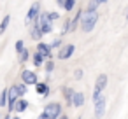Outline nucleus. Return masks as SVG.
<instances>
[{
  "instance_id": "f257e3e1",
  "label": "nucleus",
  "mask_w": 128,
  "mask_h": 119,
  "mask_svg": "<svg viewBox=\"0 0 128 119\" xmlns=\"http://www.w3.org/2000/svg\"><path fill=\"white\" fill-rule=\"evenodd\" d=\"M96 19H98V14L96 12H90V11H81V28L82 32H91L96 25Z\"/></svg>"
},
{
  "instance_id": "f03ea898",
  "label": "nucleus",
  "mask_w": 128,
  "mask_h": 119,
  "mask_svg": "<svg viewBox=\"0 0 128 119\" xmlns=\"http://www.w3.org/2000/svg\"><path fill=\"white\" fill-rule=\"evenodd\" d=\"M42 114L46 116V119H58L62 114V105L60 103H48Z\"/></svg>"
},
{
  "instance_id": "7ed1b4c3",
  "label": "nucleus",
  "mask_w": 128,
  "mask_h": 119,
  "mask_svg": "<svg viewBox=\"0 0 128 119\" xmlns=\"http://www.w3.org/2000/svg\"><path fill=\"white\" fill-rule=\"evenodd\" d=\"M37 26H39V30L42 32V35H44V33L48 35V33H51V32H53V23L49 21L48 12L40 14V18H39V25H37Z\"/></svg>"
},
{
  "instance_id": "20e7f679",
  "label": "nucleus",
  "mask_w": 128,
  "mask_h": 119,
  "mask_svg": "<svg viewBox=\"0 0 128 119\" xmlns=\"http://www.w3.org/2000/svg\"><path fill=\"white\" fill-rule=\"evenodd\" d=\"M105 86H107V75H105V74H102V75H98V79H96V82H95V89H93V100H96V98L102 95V91L105 89Z\"/></svg>"
},
{
  "instance_id": "39448f33",
  "label": "nucleus",
  "mask_w": 128,
  "mask_h": 119,
  "mask_svg": "<svg viewBox=\"0 0 128 119\" xmlns=\"http://www.w3.org/2000/svg\"><path fill=\"white\" fill-rule=\"evenodd\" d=\"M74 51H76V46H74V44H67V46L60 47V51H58V60H68V58L74 54Z\"/></svg>"
},
{
  "instance_id": "423d86ee",
  "label": "nucleus",
  "mask_w": 128,
  "mask_h": 119,
  "mask_svg": "<svg viewBox=\"0 0 128 119\" xmlns=\"http://www.w3.org/2000/svg\"><path fill=\"white\" fill-rule=\"evenodd\" d=\"M104 114H105V98L100 95V96L95 100V116L100 119Z\"/></svg>"
},
{
  "instance_id": "0eeeda50",
  "label": "nucleus",
  "mask_w": 128,
  "mask_h": 119,
  "mask_svg": "<svg viewBox=\"0 0 128 119\" xmlns=\"http://www.w3.org/2000/svg\"><path fill=\"white\" fill-rule=\"evenodd\" d=\"M21 79H23V84H37V74L32 70H23Z\"/></svg>"
},
{
  "instance_id": "6e6552de",
  "label": "nucleus",
  "mask_w": 128,
  "mask_h": 119,
  "mask_svg": "<svg viewBox=\"0 0 128 119\" xmlns=\"http://www.w3.org/2000/svg\"><path fill=\"white\" fill-rule=\"evenodd\" d=\"M39 9H40V4H32V7L28 9V12H26V23H30L32 19H35L37 18V14H39Z\"/></svg>"
},
{
  "instance_id": "1a4fd4ad",
  "label": "nucleus",
  "mask_w": 128,
  "mask_h": 119,
  "mask_svg": "<svg viewBox=\"0 0 128 119\" xmlns=\"http://www.w3.org/2000/svg\"><path fill=\"white\" fill-rule=\"evenodd\" d=\"M82 103H84V95H82V93H79V91H77V93H74V95H72V98H70V105H74V107H81Z\"/></svg>"
},
{
  "instance_id": "9d476101",
  "label": "nucleus",
  "mask_w": 128,
  "mask_h": 119,
  "mask_svg": "<svg viewBox=\"0 0 128 119\" xmlns=\"http://www.w3.org/2000/svg\"><path fill=\"white\" fill-rule=\"evenodd\" d=\"M37 53H39L42 58H48V56H49V53H51V47H49V44H44V42H40V44L37 46Z\"/></svg>"
},
{
  "instance_id": "9b49d317",
  "label": "nucleus",
  "mask_w": 128,
  "mask_h": 119,
  "mask_svg": "<svg viewBox=\"0 0 128 119\" xmlns=\"http://www.w3.org/2000/svg\"><path fill=\"white\" fill-rule=\"evenodd\" d=\"M26 109H28V102H26V100H23V98H21V100H16V103H14V110H16L18 114L25 112Z\"/></svg>"
},
{
  "instance_id": "f8f14e48",
  "label": "nucleus",
  "mask_w": 128,
  "mask_h": 119,
  "mask_svg": "<svg viewBox=\"0 0 128 119\" xmlns=\"http://www.w3.org/2000/svg\"><path fill=\"white\" fill-rule=\"evenodd\" d=\"M37 86V93L39 95H49V88H48V84H35Z\"/></svg>"
},
{
  "instance_id": "ddd939ff",
  "label": "nucleus",
  "mask_w": 128,
  "mask_h": 119,
  "mask_svg": "<svg viewBox=\"0 0 128 119\" xmlns=\"http://www.w3.org/2000/svg\"><path fill=\"white\" fill-rule=\"evenodd\" d=\"M9 23H11V16H6V18H4V21L0 23V35H2V33H4V32L7 30Z\"/></svg>"
},
{
  "instance_id": "4468645a",
  "label": "nucleus",
  "mask_w": 128,
  "mask_h": 119,
  "mask_svg": "<svg viewBox=\"0 0 128 119\" xmlns=\"http://www.w3.org/2000/svg\"><path fill=\"white\" fill-rule=\"evenodd\" d=\"M74 7H76V0H65V4H63L65 11H74Z\"/></svg>"
},
{
  "instance_id": "2eb2a0df",
  "label": "nucleus",
  "mask_w": 128,
  "mask_h": 119,
  "mask_svg": "<svg viewBox=\"0 0 128 119\" xmlns=\"http://www.w3.org/2000/svg\"><path fill=\"white\" fill-rule=\"evenodd\" d=\"M6 105H7V89L0 93V107H6Z\"/></svg>"
},
{
  "instance_id": "dca6fc26",
  "label": "nucleus",
  "mask_w": 128,
  "mask_h": 119,
  "mask_svg": "<svg viewBox=\"0 0 128 119\" xmlns=\"http://www.w3.org/2000/svg\"><path fill=\"white\" fill-rule=\"evenodd\" d=\"M40 37H42V32H40V30H39V26L35 25V26H34V30H32V39H35V40H39Z\"/></svg>"
},
{
  "instance_id": "f3484780",
  "label": "nucleus",
  "mask_w": 128,
  "mask_h": 119,
  "mask_svg": "<svg viewBox=\"0 0 128 119\" xmlns=\"http://www.w3.org/2000/svg\"><path fill=\"white\" fill-rule=\"evenodd\" d=\"M96 7H98V2H96V0H91V2L88 4V7H86V11H90V12H96Z\"/></svg>"
},
{
  "instance_id": "a211bd4d",
  "label": "nucleus",
  "mask_w": 128,
  "mask_h": 119,
  "mask_svg": "<svg viewBox=\"0 0 128 119\" xmlns=\"http://www.w3.org/2000/svg\"><path fill=\"white\" fill-rule=\"evenodd\" d=\"M16 91H18V96H23V95L26 93V84H23V82L18 84V86H16Z\"/></svg>"
},
{
  "instance_id": "6ab92c4d",
  "label": "nucleus",
  "mask_w": 128,
  "mask_h": 119,
  "mask_svg": "<svg viewBox=\"0 0 128 119\" xmlns=\"http://www.w3.org/2000/svg\"><path fill=\"white\" fill-rule=\"evenodd\" d=\"M42 61H44V58H42L39 53H35V54H34V63H35L37 67H40V65H42Z\"/></svg>"
},
{
  "instance_id": "aec40b11",
  "label": "nucleus",
  "mask_w": 128,
  "mask_h": 119,
  "mask_svg": "<svg viewBox=\"0 0 128 119\" xmlns=\"http://www.w3.org/2000/svg\"><path fill=\"white\" fill-rule=\"evenodd\" d=\"M23 51H25V44H23V40H18V42H16V53L21 54Z\"/></svg>"
},
{
  "instance_id": "412c9836",
  "label": "nucleus",
  "mask_w": 128,
  "mask_h": 119,
  "mask_svg": "<svg viewBox=\"0 0 128 119\" xmlns=\"http://www.w3.org/2000/svg\"><path fill=\"white\" fill-rule=\"evenodd\" d=\"M63 93H65V98H67V100H68V103H70V98H72V95H74V89L65 88V89H63Z\"/></svg>"
},
{
  "instance_id": "4be33fe9",
  "label": "nucleus",
  "mask_w": 128,
  "mask_h": 119,
  "mask_svg": "<svg viewBox=\"0 0 128 119\" xmlns=\"http://www.w3.org/2000/svg\"><path fill=\"white\" fill-rule=\"evenodd\" d=\"M74 79H76V81H81V79H82V70H81V68H77V70L74 72Z\"/></svg>"
},
{
  "instance_id": "5701e85b",
  "label": "nucleus",
  "mask_w": 128,
  "mask_h": 119,
  "mask_svg": "<svg viewBox=\"0 0 128 119\" xmlns=\"http://www.w3.org/2000/svg\"><path fill=\"white\" fill-rule=\"evenodd\" d=\"M48 18H49V21H54V19L60 18V14L58 12H48Z\"/></svg>"
},
{
  "instance_id": "b1692460",
  "label": "nucleus",
  "mask_w": 128,
  "mask_h": 119,
  "mask_svg": "<svg viewBox=\"0 0 128 119\" xmlns=\"http://www.w3.org/2000/svg\"><path fill=\"white\" fill-rule=\"evenodd\" d=\"M28 54H30V53H28V51L25 49V51H23V53L20 54V58H21V61H26V60H28Z\"/></svg>"
},
{
  "instance_id": "393cba45",
  "label": "nucleus",
  "mask_w": 128,
  "mask_h": 119,
  "mask_svg": "<svg viewBox=\"0 0 128 119\" xmlns=\"http://www.w3.org/2000/svg\"><path fill=\"white\" fill-rule=\"evenodd\" d=\"M53 68H54V63H53V61H48V63H46V70H48V72H51Z\"/></svg>"
},
{
  "instance_id": "a878e982",
  "label": "nucleus",
  "mask_w": 128,
  "mask_h": 119,
  "mask_svg": "<svg viewBox=\"0 0 128 119\" xmlns=\"http://www.w3.org/2000/svg\"><path fill=\"white\" fill-rule=\"evenodd\" d=\"M96 2H98V5H102V4H105V2H107V0H96Z\"/></svg>"
},
{
  "instance_id": "bb28decb",
  "label": "nucleus",
  "mask_w": 128,
  "mask_h": 119,
  "mask_svg": "<svg viewBox=\"0 0 128 119\" xmlns=\"http://www.w3.org/2000/svg\"><path fill=\"white\" fill-rule=\"evenodd\" d=\"M56 2H58V5H63V4H65V0H56Z\"/></svg>"
},
{
  "instance_id": "cd10ccee",
  "label": "nucleus",
  "mask_w": 128,
  "mask_h": 119,
  "mask_svg": "<svg viewBox=\"0 0 128 119\" xmlns=\"http://www.w3.org/2000/svg\"><path fill=\"white\" fill-rule=\"evenodd\" d=\"M39 119H46V116H44V114H40V116H39Z\"/></svg>"
},
{
  "instance_id": "c85d7f7f",
  "label": "nucleus",
  "mask_w": 128,
  "mask_h": 119,
  "mask_svg": "<svg viewBox=\"0 0 128 119\" xmlns=\"http://www.w3.org/2000/svg\"><path fill=\"white\" fill-rule=\"evenodd\" d=\"M60 119H68V117H65V116H60Z\"/></svg>"
},
{
  "instance_id": "c756f323",
  "label": "nucleus",
  "mask_w": 128,
  "mask_h": 119,
  "mask_svg": "<svg viewBox=\"0 0 128 119\" xmlns=\"http://www.w3.org/2000/svg\"><path fill=\"white\" fill-rule=\"evenodd\" d=\"M4 119H11V116H6V117H4Z\"/></svg>"
},
{
  "instance_id": "7c9ffc66",
  "label": "nucleus",
  "mask_w": 128,
  "mask_h": 119,
  "mask_svg": "<svg viewBox=\"0 0 128 119\" xmlns=\"http://www.w3.org/2000/svg\"><path fill=\"white\" fill-rule=\"evenodd\" d=\"M11 119H20V117H11Z\"/></svg>"
},
{
  "instance_id": "2f4dec72",
  "label": "nucleus",
  "mask_w": 128,
  "mask_h": 119,
  "mask_svg": "<svg viewBox=\"0 0 128 119\" xmlns=\"http://www.w3.org/2000/svg\"><path fill=\"white\" fill-rule=\"evenodd\" d=\"M126 19H128V12H126Z\"/></svg>"
},
{
  "instance_id": "473e14b6",
  "label": "nucleus",
  "mask_w": 128,
  "mask_h": 119,
  "mask_svg": "<svg viewBox=\"0 0 128 119\" xmlns=\"http://www.w3.org/2000/svg\"><path fill=\"white\" fill-rule=\"evenodd\" d=\"M77 119H81V117H77Z\"/></svg>"
},
{
  "instance_id": "72a5a7b5",
  "label": "nucleus",
  "mask_w": 128,
  "mask_h": 119,
  "mask_svg": "<svg viewBox=\"0 0 128 119\" xmlns=\"http://www.w3.org/2000/svg\"><path fill=\"white\" fill-rule=\"evenodd\" d=\"M0 117H2V116H0Z\"/></svg>"
}]
</instances>
